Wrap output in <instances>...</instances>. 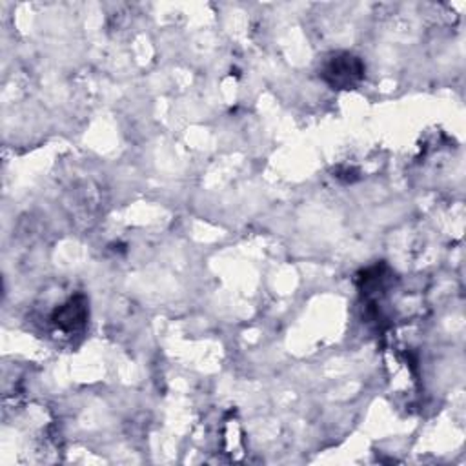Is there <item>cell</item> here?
Segmentation results:
<instances>
[{
  "label": "cell",
  "mask_w": 466,
  "mask_h": 466,
  "mask_svg": "<svg viewBox=\"0 0 466 466\" xmlns=\"http://www.w3.org/2000/svg\"><path fill=\"white\" fill-rule=\"evenodd\" d=\"M364 73L362 58L348 51L331 53L320 67V78L331 89H351L364 78Z\"/></svg>",
  "instance_id": "6da1fadb"
},
{
  "label": "cell",
  "mask_w": 466,
  "mask_h": 466,
  "mask_svg": "<svg viewBox=\"0 0 466 466\" xmlns=\"http://www.w3.org/2000/svg\"><path fill=\"white\" fill-rule=\"evenodd\" d=\"M87 317H89L87 297L82 293H76V295L69 297L64 304L55 308V311L51 313V322L58 329H62L66 333H73L86 326Z\"/></svg>",
  "instance_id": "7a4b0ae2"
}]
</instances>
